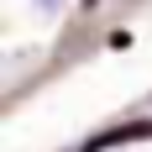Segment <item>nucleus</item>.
I'll list each match as a JSON object with an SVG mask.
<instances>
[{
    "mask_svg": "<svg viewBox=\"0 0 152 152\" xmlns=\"http://www.w3.org/2000/svg\"><path fill=\"white\" fill-rule=\"evenodd\" d=\"M147 137H152V126H147V121H131V126H115L110 137H100V142H89L84 152H100V147H110V142H147Z\"/></svg>",
    "mask_w": 152,
    "mask_h": 152,
    "instance_id": "1",
    "label": "nucleus"
},
{
    "mask_svg": "<svg viewBox=\"0 0 152 152\" xmlns=\"http://www.w3.org/2000/svg\"><path fill=\"white\" fill-rule=\"evenodd\" d=\"M37 5H42V11H63L68 0H37Z\"/></svg>",
    "mask_w": 152,
    "mask_h": 152,
    "instance_id": "2",
    "label": "nucleus"
},
{
    "mask_svg": "<svg viewBox=\"0 0 152 152\" xmlns=\"http://www.w3.org/2000/svg\"><path fill=\"white\" fill-rule=\"evenodd\" d=\"M84 5H94V0H84Z\"/></svg>",
    "mask_w": 152,
    "mask_h": 152,
    "instance_id": "3",
    "label": "nucleus"
}]
</instances>
